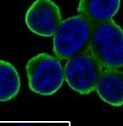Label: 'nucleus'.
Segmentation results:
<instances>
[{"label": "nucleus", "instance_id": "4", "mask_svg": "<svg viewBox=\"0 0 123 126\" xmlns=\"http://www.w3.org/2000/svg\"><path fill=\"white\" fill-rule=\"evenodd\" d=\"M64 71V79L71 89L86 94L95 90L103 68L93 56L84 53L70 58Z\"/></svg>", "mask_w": 123, "mask_h": 126}, {"label": "nucleus", "instance_id": "5", "mask_svg": "<svg viewBox=\"0 0 123 126\" xmlns=\"http://www.w3.org/2000/svg\"><path fill=\"white\" fill-rule=\"evenodd\" d=\"M61 22L60 8L51 0H37L26 14V23L29 29L41 37L55 35Z\"/></svg>", "mask_w": 123, "mask_h": 126}, {"label": "nucleus", "instance_id": "6", "mask_svg": "<svg viewBox=\"0 0 123 126\" xmlns=\"http://www.w3.org/2000/svg\"><path fill=\"white\" fill-rule=\"evenodd\" d=\"M95 90L107 104L113 106L123 105V72L118 70L102 71Z\"/></svg>", "mask_w": 123, "mask_h": 126}, {"label": "nucleus", "instance_id": "2", "mask_svg": "<svg viewBox=\"0 0 123 126\" xmlns=\"http://www.w3.org/2000/svg\"><path fill=\"white\" fill-rule=\"evenodd\" d=\"M93 24L82 15L62 21L54 35V52L60 59H70L89 51Z\"/></svg>", "mask_w": 123, "mask_h": 126}, {"label": "nucleus", "instance_id": "1", "mask_svg": "<svg viewBox=\"0 0 123 126\" xmlns=\"http://www.w3.org/2000/svg\"><path fill=\"white\" fill-rule=\"evenodd\" d=\"M91 55L102 68L118 70L123 66V30L112 19L92 27L89 42Z\"/></svg>", "mask_w": 123, "mask_h": 126}, {"label": "nucleus", "instance_id": "3", "mask_svg": "<svg viewBox=\"0 0 123 126\" xmlns=\"http://www.w3.org/2000/svg\"><path fill=\"white\" fill-rule=\"evenodd\" d=\"M26 73L31 90L42 95L55 93L64 80L60 61L47 53H41L29 61Z\"/></svg>", "mask_w": 123, "mask_h": 126}, {"label": "nucleus", "instance_id": "8", "mask_svg": "<svg viewBox=\"0 0 123 126\" xmlns=\"http://www.w3.org/2000/svg\"><path fill=\"white\" fill-rule=\"evenodd\" d=\"M20 78L11 63L0 60V101L9 100L18 93Z\"/></svg>", "mask_w": 123, "mask_h": 126}, {"label": "nucleus", "instance_id": "7", "mask_svg": "<svg viewBox=\"0 0 123 126\" xmlns=\"http://www.w3.org/2000/svg\"><path fill=\"white\" fill-rule=\"evenodd\" d=\"M120 0H80L78 11L93 25L108 21L118 12Z\"/></svg>", "mask_w": 123, "mask_h": 126}, {"label": "nucleus", "instance_id": "9", "mask_svg": "<svg viewBox=\"0 0 123 126\" xmlns=\"http://www.w3.org/2000/svg\"><path fill=\"white\" fill-rule=\"evenodd\" d=\"M23 126H32V125H24Z\"/></svg>", "mask_w": 123, "mask_h": 126}]
</instances>
